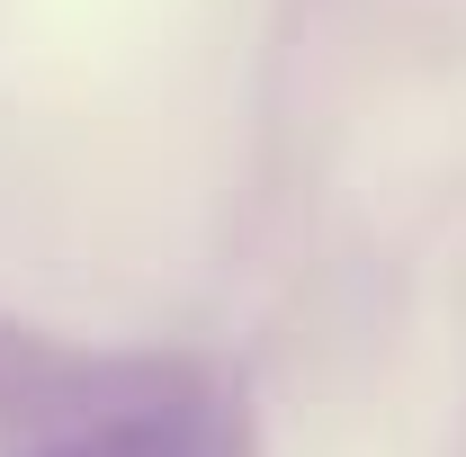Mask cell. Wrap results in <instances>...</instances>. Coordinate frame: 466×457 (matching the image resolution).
Returning a JSON list of instances; mask_svg holds the SVG:
<instances>
[{
    "label": "cell",
    "instance_id": "6da1fadb",
    "mask_svg": "<svg viewBox=\"0 0 466 457\" xmlns=\"http://www.w3.org/2000/svg\"><path fill=\"white\" fill-rule=\"evenodd\" d=\"M46 457H207L188 431H162V421H116V431H90V440H63Z\"/></svg>",
    "mask_w": 466,
    "mask_h": 457
}]
</instances>
